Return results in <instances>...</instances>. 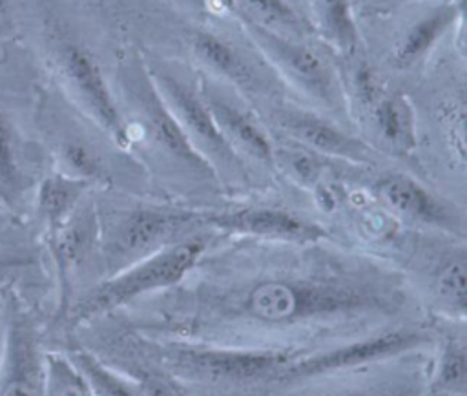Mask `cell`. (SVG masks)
<instances>
[{
  "mask_svg": "<svg viewBox=\"0 0 467 396\" xmlns=\"http://www.w3.org/2000/svg\"><path fill=\"white\" fill-rule=\"evenodd\" d=\"M44 84L42 68L20 40L0 42V203L24 219L51 168L36 130Z\"/></svg>",
  "mask_w": 467,
  "mask_h": 396,
  "instance_id": "2",
  "label": "cell"
},
{
  "mask_svg": "<svg viewBox=\"0 0 467 396\" xmlns=\"http://www.w3.org/2000/svg\"><path fill=\"white\" fill-rule=\"evenodd\" d=\"M67 358L80 370L93 396H142L126 374L109 367L82 345L73 347Z\"/></svg>",
  "mask_w": 467,
  "mask_h": 396,
  "instance_id": "24",
  "label": "cell"
},
{
  "mask_svg": "<svg viewBox=\"0 0 467 396\" xmlns=\"http://www.w3.org/2000/svg\"><path fill=\"white\" fill-rule=\"evenodd\" d=\"M148 78L193 150L212 166L219 184H244L248 168L219 133L199 91L162 69H150Z\"/></svg>",
  "mask_w": 467,
  "mask_h": 396,
  "instance_id": "7",
  "label": "cell"
},
{
  "mask_svg": "<svg viewBox=\"0 0 467 396\" xmlns=\"http://www.w3.org/2000/svg\"><path fill=\"white\" fill-rule=\"evenodd\" d=\"M319 245L259 266L202 255L171 288L106 318L146 338L296 354L429 319L400 268Z\"/></svg>",
  "mask_w": 467,
  "mask_h": 396,
  "instance_id": "1",
  "label": "cell"
},
{
  "mask_svg": "<svg viewBox=\"0 0 467 396\" xmlns=\"http://www.w3.org/2000/svg\"><path fill=\"white\" fill-rule=\"evenodd\" d=\"M272 122L277 128L279 137L303 144L337 162L367 168L379 157L358 137V133L347 131L337 122L305 108H277L272 113Z\"/></svg>",
  "mask_w": 467,
  "mask_h": 396,
  "instance_id": "13",
  "label": "cell"
},
{
  "mask_svg": "<svg viewBox=\"0 0 467 396\" xmlns=\"http://www.w3.org/2000/svg\"><path fill=\"white\" fill-rule=\"evenodd\" d=\"M215 234L202 228L108 277L75 296L64 314L69 330H77L95 319L111 316L126 307L171 288L182 281L199 259L210 250Z\"/></svg>",
  "mask_w": 467,
  "mask_h": 396,
  "instance_id": "4",
  "label": "cell"
},
{
  "mask_svg": "<svg viewBox=\"0 0 467 396\" xmlns=\"http://www.w3.org/2000/svg\"><path fill=\"white\" fill-rule=\"evenodd\" d=\"M427 318L467 321V250L463 239L414 254L401 272Z\"/></svg>",
  "mask_w": 467,
  "mask_h": 396,
  "instance_id": "9",
  "label": "cell"
},
{
  "mask_svg": "<svg viewBox=\"0 0 467 396\" xmlns=\"http://www.w3.org/2000/svg\"><path fill=\"white\" fill-rule=\"evenodd\" d=\"M272 135V133H270ZM274 139V172L285 177L290 184L310 192L321 179L334 172L332 159H327L303 144L285 137Z\"/></svg>",
  "mask_w": 467,
  "mask_h": 396,
  "instance_id": "20",
  "label": "cell"
},
{
  "mask_svg": "<svg viewBox=\"0 0 467 396\" xmlns=\"http://www.w3.org/2000/svg\"><path fill=\"white\" fill-rule=\"evenodd\" d=\"M350 117L359 128L358 137L374 153L409 161L418 151L416 113L405 95L383 89L367 108Z\"/></svg>",
  "mask_w": 467,
  "mask_h": 396,
  "instance_id": "14",
  "label": "cell"
},
{
  "mask_svg": "<svg viewBox=\"0 0 467 396\" xmlns=\"http://www.w3.org/2000/svg\"><path fill=\"white\" fill-rule=\"evenodd\" d=\"M243 18L285 36L303 33V22L288 0H237Z\"/></svg>",
  "mask_w": 467,
  "mask_h": 396,
  "instance_id": "25",
  "label": "cell"
},
{
  "mask_svg": "<svg viewBox=\"0 0 467 396\" xmlns=\"http://www.w3.org/2000/svg\"><path fill=\"white\" fill-rule=\"evenodd\" d=\"M432 343L434 325L429 318L297 354L279 374L274 396L314 380L347 374L412 352L429 350Z\"/></svg>",
  "mask_w": 467,
  "mask_h": 396,
  "instance_id": "6",
  "label": "cell"
},
{
  "mask_svg": "<svg viewBox=\"0 0 467 396\" xmlns=\"http://www.w3.org/2000/svg\"><path fill=\"white\" fill-rule=\"evenodd\" d=\"M432 319L423 396H467V321Z\"/></svg>",
  "mask_w": 467,
  "mask_h": 396,
  "instance_id": "17",
  "label": "cell"
},
{
  "mask_svg": "<svg viewBox=\"0 0 467 396\" xmlns=\"http://www.w3.org/2000/svg\"><path fill=\"white\" fill-rule=\"evenodd\" d=\"M192 51L199 62L237 88L246 89L248 93L257 88L254 69L221 36L208 31H197L192 38Z\"/></svg>",
  "mask_w": 467,
  "mask_h": 396,
  "instance_id": "21",
  "label": "cell"
},
{
  "mask_svg": "<svg viewBox=\"0 0 467 396\" xmlns=\"http://www.w3.org/2000/svg\"><path fill=\"white\" fill-rule=\"evenodd\" d=\"M26 0H0V42L18 36Z\"/></svg>",
  "mask_w": 467,
  "mask_h": 396,
  "instance_id": "28",
  "label": "cell"
},
{
  "mask_svg": "<svg viewBox=\"0 0 467 396\" xmlns=\"http://www.w3.org/2000/svg\"><path fill=\"white\" fill-rule=\"evenodd\" d=\"M15 308L9 314L0 396H42L44 358L40 356L36 330L18 299L11 294Z\"/></svg>",
  "mask_w": 467,
  "mask_h": 396,
  "instance_id": "16",
  "label": "cell"
},
{
  "mask_svg": "<svg viewBox=\"0 0 467 396\" xmlns=\"http://www.w3.org/2000/svg\"><path fill=\"white\" fill-rule=\"evenodd\" d=\"M38 265L40 255L33 245H0V292Z\"/></svg>",
  "mask_w": 467,
  "mask_h": 396,
  "instance_id": "26",
  "label": "cell"
},
{
  "mask_svg": "<svg viewBox=\"0 0 467 396\" xmlns=\"http://www.w3.org/2000/svg\"><path fill=\"white\" fill-rule=\"evenodd\" d=\"M456 15L454 7L445 5L416 20L394 44L390 53L392 66L396 69H410L420 64L454 24Z\"/></svg>",
  "mask_w": 467,
  "mask_h": 396,
  "instance_id": "19",
  "label": "cell"
},
{
  "mask_svg": "<svg viewBox=\"0 0 467 396\" xmlns=\"http://www.w3.org/2000/svg\"><path fill=\"white\" fill-rule=\"evenodd\" d=\"M95 204L100 279L206 228L195 208L153 203L102 206L97 197Z\"/></svg>",
  "mask_w": 467,
  "mask_h": 396,
  "instance_id": "5",
  "label": "cell"
},
{
  "mask_svg": "<svg viewBox=\"0 0 467 396\" xmlns=\"http://www.w3.org/2000/svg\"><path fill=\"white\" fill-rule=\"evenodd\" d=\"M367 193L400 224H412L443 235L463 237L465 217L449 199L405 172H381Z\"/></svg>",
  "mask_w": 467,
  "mask_h": 396,
  "instance_id": "10",
  "label": "cell"
},
{
  "mask_svg": "<svg viewBox=\"0 0 467 396\" xmlns=\"http://www.w3.org/2000/svg\"><path fill=\"white\" fill-rule=\"evenodd\" d=\"M38 241L29 221L0 203V245H31Z\"/></svg>",
  "mask_w": 467,
  "mask_h": 396,
  "instance_id": "27",
  "label": "cell"
},
{
  "mask_svg": "<svg viewBox=\"0 0 467 396\" xmlns=\"http://www.w3.org/2000/svg\"><path fill=\"white\" fill-rule=\"evenodd\" d=\"M465 97L447 99L436 108V128L441 142V150L449 170L463 177L467 168V124H465Z\"/></svg>",
  "mask_w": 467,
  "mask_h": 396,
  "instance_id": "22",
  "label": "cell"
},
{
  "mask_svg": "<svg viewBox=\"0 0 467 396\" xmlns=\"http://www.w3.org/2000/svg\"><path fill=\"white\" fill-rule=\"evenodd\" d=\"M201 223L213 234L261 243L314 245L330 237L321 223L272 204L201 210Z\"/></svg>",
  "mask_w": 467,
  "mask_h": 396,
  "instance_id": "12",
  "label": "cell"
},
{
  "mask_svg": "<svg viewBox=\"0 0 467 396\" xmlns=\"http://www.w3.org/2000/svg\"><path fill=\"white\" fill-rule=\"evenodd\" d=\"M429 350L314 380L275 396H423Z\"/></svg>",
  "mask_w": 467,
  "mask_h": 396,
  "instance_id": "11",
  "label": "cell"
},
{
  "mask_svg": "<svg viewBox=\"0 0 467 396\" xmlns=\"http://www.w3.org/2000/svg\"><path fill=\"white\" fill-rule=\"evenodd\" d=\"M131 336L140 352L188 394L206 391L219 396H274L279 374L297 356L288 350L146 338L135 332Z\"/></svg>",
  "mask_w": 467,
  "mask_h": 396,
  "instance_id": "3",
  "label": "cell"
},
{
  "mask_svg": "<svg viewBox=\"0 0 467 396\" xmlns=\"http://www.w3.org/2000/svg\"><path fill=\"white\" fill-rule=\"evenodd\" d=\"M91 192L89 182L49 168L35 186L27 215L38 243L57 234Z\"/></svg>",
  "mask_w": 467,
  "mask_h": 396,
  "instance_id": "18",
  "label": "cell"
},
{
  "mask_svg": "<svg viewBox=\"0 0 467 396\" xmlns=\"http://www.w3.org/2000/svg\"><path fill=\"white\" fill-rule=\"evenodd\" d=\"M243 22L263 58L288 84L325 109H347L345 86L319 53L292 36L274 33L244 18Z\"/></svg>",
  "mask_w": 467,
  "mask_h": 396,
  "instance_id": "8",
  "label": "cell"
},
{
  "mask_svg": "<svg viewBox=\"0 0 467 396\" xmlns=\"http://www.w3.org/2000/svg\"><path fill=\"white\" fill-rule=\"evenodd\" d=\"M314 29L337 51L352 55L358 46V29L348 0H308Z\"/></svg>",
  "mask_w": 467,
  "mask_h": 396,
  "instance_id": "23",
  "label": "cell"
},
{
  "mask_svg": "<svg viewBox=\"0 0 467 396\" xmlns=\"http://www.w3.org/2000/svg\"><path fill=\"white\" fill-rule=\"evenodd\" d=\"M195 2H202V0H195Z\"/></svg>",
  "mask_w": 467,
  "mask_h": 396,
  "instance_id": "29",
  "label": "cell"
},
{
  "mask_svg": "<svg viewBox=\"0 0 467 396\" xmlns=\"http://www.w3.org/2000/svg\"><path fill=\"white\" fill-rule=\"evenodd\" d=\"M199 95L219 133L246 168L252 162L274 172V139L261 119L208 80H202Z\"/></svg>",
  "mask_w": 467,
  "mask_h": 396,
  "instance_id": "15",
  "label": "cell"
}]
</instances>
